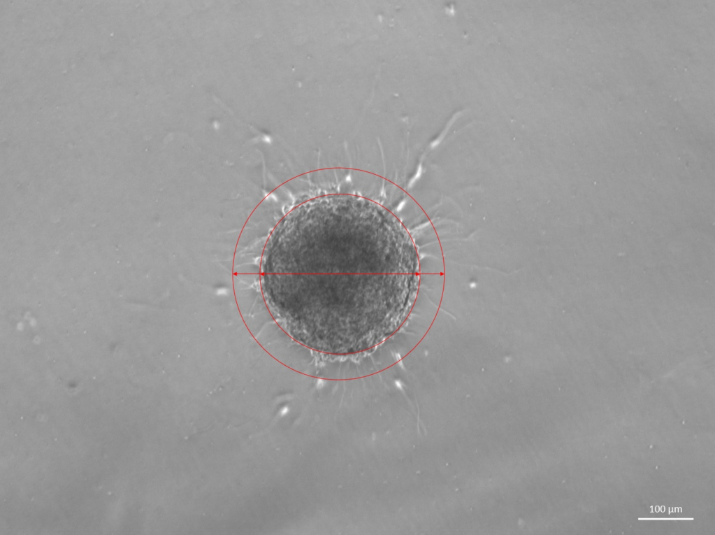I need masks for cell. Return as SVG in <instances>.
<instances>
[{
    "label": "cell",
    "instance_id": "cell-1",
    "mask_svg": "<svg viewBox=\"0 0 715 535\" xmlns=\"http://www.w3.org/2000/svg\"><path fill=\"white\" fill-rule=\"evenodd\" d=\"M411 239L388 210L338 194L298 206L276 226L261 286L284 329L316 345L349 348L403 319L416 291Z\"/></svg>",
    "mask_w": 715,
    "mask_h": 535
}]
</instances>
